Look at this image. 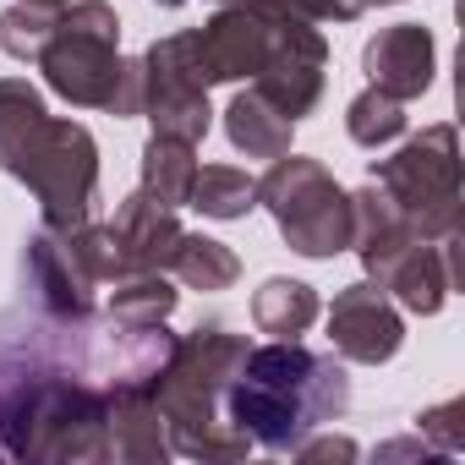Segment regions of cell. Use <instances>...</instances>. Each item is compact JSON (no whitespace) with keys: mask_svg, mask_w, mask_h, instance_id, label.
Instances as JSON below:
<instances>
[{"mask_svg":"<svg viewBox=\"0 0 465 465\" xmlns=\"http://www.w3.org/2000/svg\"><path fill=\"white\" fill-rule=\"evenodd\" d=\"M258 203L274 213L280 236L302 258H334L351 247V192L302 153H280L258 181Z\"/></svg>","mask_w":465,"mask_h":465,"instance_id":"7","label":"cell"},{"mask_svg":"<svg viewBox=\"0 0 465 465\" xmlns=\"http://www.w3.org/2000/svg\"><path fill=\"white\" fill-rule=\"evenodd\" d=\"M247 351H252L247 334H230L224 323H203V329L170 340V351L153 361V372L143 383L164 411L175 454H186V460H247L252 438L224 416V389H230Z\"/></svg>","mask_w":465,"mask_h":465,"instance_id":"2","label":"cell"},{"mask_svg":"<svg viewBox=\"0 0 465 465\" xmlns=\"http://www.w3.org/2000/svg\"><path fill=\"white\" fill-rule=\"evenodd\" d=\"M318 312H323V302H318V291L307 280H269L252 296V323L269 340H302L318 323Z\"/></svg>","mask_w":465,"mask_h":465,"instance_id":"17","label":"cell"},{"mask_svg":"<svg viewBox=\"0 0 465 465\" xmlns=\"http://www.w3.org/2000/svg\"><path fill=\"white\" fill-rule=\"evenodd\" d=\"M143 115L164 137H181V143L208 137L213 110H208V83L197 77V61H192V34H170L143 50Z\"/></svg>","mask_w":465,"mask_h":465,"instance_id":"8","label":"cell"},{"mask_svg":"<svg viewBox=\"0 0 465 465\" xmlns=\"http://www.w3.org/2000/svg\"><path fill=\"white\" fill-rule=\"evenodd\" d=\"M164 274L181 280L186 291H208V296H213V291H230V285H236L242 258L230 252L224 242H213V236H192V230H181V242H175Z\"/></svg>","mask_w":465,"mask_h":465,"instance_id":"19","label":"cell"},{"mask_svg":"<svg viewBox=\"0 0 465 465\" xmlns=\"http://www.w3.org/2000/svg\"><path fill=\"white\" fill-rule=\"evenodd\" d=\"M17 175L45 213V230L66 236V230L94 219V197H99V143L83 121H45L34 132V143L17 153V164L6 170Z\"/></svg>","mask_w":465,"mask_h":465,"instance_id":"6","label":"cell"},{"mask_svg":"<svg viewBox=\"0 0 465 465\" xmlns=\"http://www.w3.org/2000/svg\"><path fill=\"white\" fill-rule=\"evenodd\" d=\"M50 34H55V12H45V6H23L17 0V6L0 17V50L12 61H39Z\"/></svg>","mask_w":465,"mask_h":465,"instance_id":"24","label":"cell"},{"mask_svg":"<svg viewBox=\"0 0 465 465\" xmlns=\"http://www.w3.org/2000/svg\"><path fill=\"white\" fill-rule=\"evenodd\" d=\"M269 45H274V28L263 0H224L203 28H192V61L208 88L258 77V66L269 61Z\"/></svg>","mask_w":465,"mask_h":465,"instance_id":"9","label":"cell"},{"mask_svg":"<svg viewBox=\"0 0 465 465\" xmlns=\"http://www.w3.org/2000/svg\"><path fill=\"white\" fill-rule=\"evenodd\" d=\"M175 302H181V291L170 285V274H126L110 291V318L121 329H153L175 312Z\"/></svg>","mask_w":465,"mask_h":465,"instance_id":"22","label":"cell"},{"mask_svg":"<svg viewBox=\"0 0 465 465\" xmlns=\"http://www.w3.org/2000/svg\"><path fill=\"white\" fill-rule=\"evenodd\" d=\"M0 449L12 460H110L104 394L72 378H28L0 405Z\"/></svg>","mask_w":465,"mask_h":465,"instance_id":"4","label":"cell"},{"mask_svg":"<svg viewBox=\"0 0 465 465\" xmlns=\"http://www.w3.org/2000/svg\"><path fill=\"white\" fill-rule=\"evenodd\" d=\"M23 6H45V12H61L66 0H23Z\"/></svg>","mask_w":465,"mask_h":465,"instance_id":"28","label":"cell"},{"mask_svg":"<svg viewBox=\"0 0 465 465\" xmlns=\"http://www.w3.org/2000/svg\"><path fill=\"white\" fill-rule=\"evenodd\" d=\"M192 175H197V143H181V137H164V132H153L143 143V192L153 203L186 208Z\"/></svg>","mask_w":465,"mask_h":465,"instance_id":"18","label":"cell"},{"mask_svg":"<svg viewBox=\"0 0 465 465\" xmlns=\"http://www.w3.org/2000/svg\"><path fill=\"white\" fill-rule=\"evenodd\" d=\"M50 121L45 94L28 77H0V170H12L17 153L34 143V132Z\"/></svg>","mask_w":465,"mask_h":465,"instance_id":"20","label":"cell"},{"mask_svg":"<svg viewBox=\"0 0 465 465\" xmlns=\"http://www.w3.org/2000/svg\"><path fill=\"white\" fill-rule=\"evenodd\" d=\"M39 72L77 110L143 115V61H121V17L110 0H66Z\"/></svg>","mask_w":465,"mask_h":465,"instance_id":"3","label":"cell"},{"mask_svg":"<svg viewBox=\"0 0 465 465\" xmlns=\"http://www.w3.org/2000/svg\"><path fill=\"white\" fill-rule=\"evenodd\" d=\"M291 6L312 23H356L372 6H400V0H291Z\"/></svg>","mask_w":465,"mask_h":465,"instance_id":"26","label":"cell"},{"mask_svg":"<svg viewBox=\"0 0 465 465\" xmlns=\"http://www.w3.org/2000/svg\"><path fill=\"white\" fill-rule=\"evenodd\" d=\"M329 345L340 361H361V367H383L400 356L405 345V318L400 307L372 285V280H356L334 296L329 307Z\"/></svg>","mask_w":465,"mask_h":465,"instance_id":"10","label":"cell"},{"mask_svg":"<svg viewBox=\"0 0 465 465\" xmlns=\"http://www.w3.org/2000/svg\"><path fill=\"white\" fill-rule=\"evenodd\" d=\"M383 296H394L405 312L416 318H432L443 312L449 291L460 285V236L449 242H405L394 258H383L372 274H367Z\"/></svg>","mask_w":465,"mask_h":465,"instance_id":"11","label":"cell"},{"mask_svg":"<svg viewBox=\"0 0 465 465\" xmlns=\"http://www.w3.org/2000/svg\"><path fill=\"white\" fill-rule=\"evenodd\" d=\"M224 137H230V148L247 153V159H280V153H291L296 121H285L263 94L247 88V94L230 99V110H224Z\"/></svg>","mask_w":465,"mask_h":465,"instance_id":"16","label":"cell"},{"mask_svg":"<svg viewBox=\"0 0 465 465\" xmlns=\"http://www.w3.org/2000/svg\"><path fill=\"white\" fill-rule=\"evenodd\" d=\"M28 269H34V285L45 296V307L61 318V323H83L94 312V280L77 269V258L66 252V242L55 236V230H39V236L28 242Z\"/></svg>","mask_w":465,"mask_h":465,"instance_id":"15","label":"cell"},{"mask_svg":"<svg viewBox=\"0 0 465 465\" xmlns=\"http://www.w3.org/2000/svg\"><path fill=\"white\" fill-rule=\"evenodd\" d=\"M416 432H421V438H427L443 460L465 454V400H449V405L421 411V416H416Z\"/></svg>","mask_w":465,"mask_h":465,"instance_id":"25","label":"cell"},{"mask_svg":"<svg viewBox=\"0 0 465 465\" xmlns=\"http://www.w3.org/2000/svg\"><path fill=\"white\" fill-rule=\"evenodd\" d=\"M110 230H115V242H121L132 274H164V269H170V252H175V242H181V219H175V208L153 203L143 186L115 208Z\"/></svg>","mask_w":465,"mask_h":465,"instance_id":"14","label":"cell"},{"mask_svg":"<svg viewBox=\"0 0 465 465\" xmlns=\"http://www.w3.org/2000/svg\"><path fill=\"white\" fill-rule=\"evenodd\" d=\"M345 132H351L356 148H383V143H394V137L405 132V104L367 83V88L345 104Z\"/></svg>","mask_w":465,"mask_h":465,"instance_id":"23","label":"cell"},{"mask_svg":"<svg viewBox=\"0 0 465 465\" xmlns=\"http://www.w3.org/2000/svg\"><path fill=\"white\" fill-rule=\"evenodd\" d=\"M291 454H296V460H356L361 449H356L351 438H312V432H307Z\"/></svg>","mask_w":465,"mask_h":465,"instance_id":"27","label":"cell"},{"mask_svg":"<svg viewBox=\"0 0 465 465\" xmlns=\"http://www.w3.org/2000/svg\"><path fill=\"white\" fill-rule=\"evenodd\" d=\"M153 6H164V12H175V6H186V0H153ZM219 6H224V0H219Z\"/></svg>","mask_w":465,"mask_h":465,"instance_id":"29","label":"cell"},{"mask_svg":"<svg viewBox=\"0 0 465 465\" xmlns=\"http://www.w3.org/2000/svg\"><path fill=\"white\" fill-rule=\"evenodd\" d=\"M361 72L372 88H383L389 99H421L432 88V72H438V45L421 23H394L383 28L378 39H367L361 50Z\"/></svg>","mask_w":465,"mask_h":465,"instance_id":"12","label":"cell"},{"mask_svg":"<svg viewBox=\"0 0 465 465\" xmlns=\"http://www.w3.org/2000/svg\"><path fill=\"white\" fill-rule=\"evenodd\" d=\"M186 208L208 213V219H247L258 208V181L236 164H203L192 175V197Z\"/></svg>","mask_w":465,"mask_h":465,"instance_id":"21","label":"cell"},{"mask_svg":"<svg viewBox=\"0 0 465 465\" xmlns=\"http://www.w3.org/2000/svg\"><path fill=\"white\" fill-rule=\"evenodd\" d=\"M104 421H110V454H121L126 465H164L175 454L164 411L143 378H121L104 394Z\"/></svg>","mask_w":465,"mask_h":465,"instance_id":"13","label":"cell"},{"mask_svg":"<svg viewBox=\"0 0 465 465\" xmlns=\"http://www.w3.org/2000/svg\"><path fill=\"white\" fill-rule=\"evenodd\" d=\"M351 405V378L334 356L307 351L302 340L252 345L224 389V416L258 449L291 454L307 432L340 421Z\"/></svg>","mask_w":465,"mask_h":465,"instance_id":"1","label":"cell"},{"mask_svg":"<svg viewBox=\"0 0 465 465\" xmlns=\"http://www.w3.org/2000/svg\"><path fill=\"white\" fill-rule=\"evenodd\" d=\"M372 181L405 213L411 236H421V242L460 236V219H465V203H460V137H454L449 121L421 126L400 153L372 159Z\"/></svg>","mask_w":465,"mask_h":465,"instance_id":"5","label":"cell"}]
</instances>
